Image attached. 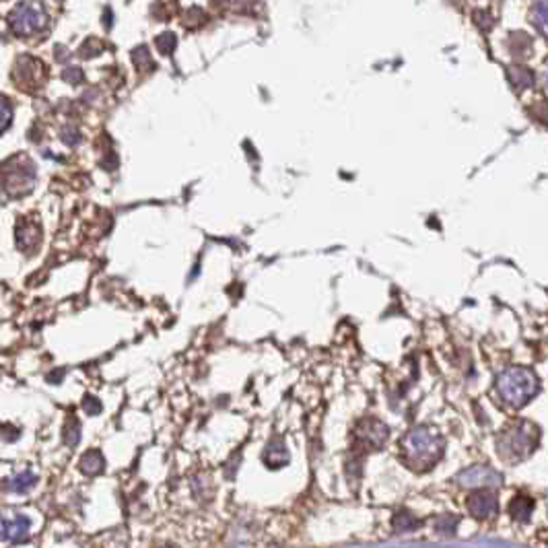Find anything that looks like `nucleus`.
I'll return each instance as SVG.
<instances>
[{
    "mask_svg": "<svg viewBox=\"0 0 548 548\" xmlns=\"http://www.w3.org/2000/svg\"><path fill=\"white\" fill-rule=\"evenodd\" d=\"M509 79H511V85L516 91H523V89L532 87V83H534V74L521 64H514V68H509Z\"/></svg>",
    "mask_w": 548,
    "mask_h": 548,
    "instance_id": "15",
    "label": "nucleus"
},
{
    "mask_svg": "<svg viewBox=\"0 0 548 548\" xmlns=\"http://www.w3.org/2000/svg\"><path fill=\"white\" fill-rule=\"evenodd\" d=\"M8 23L15 33L30 35L48 25V13L41 2H21L8 15Z\"/></svg>",
    "mask_w": 548,
    "mask_h": 548,
    "instance_id": "5",
    "label": "nucleus"
},
{
    "mask_svg": "<svg viewBox=\"0 0 548 548\" xmlns=\"http://www.w3.org/2000/svg\"><path fill=\"white\" fill-rule=\"evenodd\" d=\"M79 468H81V472L87 474V476H95V474L103 472V468H105L103 454L97 452V450H89V452H85L83 457H81V462H79Z\"/></svg>",
    "mask_w": 548,
    "mask_h": 548,
    "instance_id": "12",
    "label": "nucleus"
},
{
    "mask_svg": "<svg viewBox=\"0 0 548 548\" xmlns=\"http://www.w3.org/2000/svg\"><path fill=\"white\" fill-rule=\"evenodd\" d=\"M132 60H134V64H136L138 68H152L151 54H149V50H147L145 46H138V48L132 52Z\"/></svg>",
    "mask_w": 548,
    "mask_h": 548,
    "instance_id": "21",
    "label": "nucleus"
},
{
    "mask_svg": "<svg viewBox=\"0 0 548 548\" xmlns=\"http://www.w3.org/2000/svg\"><path fill=\"white\" fill-rule=\"evenodd\" d=\"M538 441H540V429L526 419H518L499 433L497 454L509 464H518L532 456Z\"/></svg>",
    "mask_w": 548,
    "mask_h": 548,
    "instance_id": "3",
    "label": "nucleus"
},
{
    "mask_svg": "<svg viewBox=\"0 0 548 548\" xmlns=\"http://www.w3.org/2000/svg\"><path fill=\"white\" fill-rule=\"evenodd\" d=\"M15 240H17V245L19 249L23 252H33L39 240H41V231L37 229V225H31V221H19L17 229H15Z\"/></svg>",
    "mask_w": 548,
    "mask_h": 548,
    "instance_id": "10",
    "label": "nucleus"
},
{
    "mask_svg": "<svg viewBox=\"0 0 548 548\" xmlns=\"http://www.w3.org/2000/svg\"><path fill=\"white\" fill-rule=\"evenodd\" d=\"M538 377L528 367H509L495 381V394L503 406L518 410L538 394Z\"/></svg>",
    "mask_w": 548,
    "mask_h": 548,
    "instance_id": "2",
    "label": "nucleus"
},
{
    "mask_svg": "<svg viewBox=\"0 0 548 548\" xmlns=\"http://www.w3.org/2000/svg\"><path fill=\"white\" fill-rule=\"evenodd\" d=\"M4 190L13 196H23L33 188L35 180V165L27 157H17V159H8L4 163Z\"/></svg>",
    "mask_w": 548,
    "mask_h": 548,
    "instance_id": "4",
    "label": "nucleus"
},
{
    "mask_svg": "<svg viewBox=\"0 0 548 548\" xmlns=\"http://www.w3.org/2000/svg\"><path fill=\"white\" fill-rule=\"evenodd\" d=\"M35 485V474H31V472H21L19 476H15L13 481H11V490H15V492H27L31 487Z\"/></svg>",
    "mask_w": 548,
    "mask_h": 548,
    "instance_id": "19",
    "label": "nucleus"
},
{
    "mask_svg": "<svg viewBox=\"0 0 548 548\" xmlns=\"http://www.w3.org/2000/svg\"><path fill=\"white\" fill-rule=\"evenodd\" d=\"M8 122H11V101L8 97H2V130L8 128Z\"/></svg>",
    "mask_w": 548,
    "mask_h": 548,
    "instance_id": "25",
    "label": "nucleus"
},
{
    "mask_svg": "<svg viewBox=\"0 0 548 548\" xmlns=\"http://www.w3.org/2000/svg\"><path fill=\"white\" fill-rule=\"evenodd\" d=\"M31 521L25 516H15L13 519H2V538L8 542H23L30 536Z\"/></svg>",
    "mask_w": 548,
    "mask_h": 548,
    "instance_id": "9",
    "label": "nucleus"
},
{
    "mask_svg": "<svg viewBox=\"0 0 548 548\" xmlns=\"http://www.w3.org/2000/svg\"><path fill=\"white\" fill-rule=\"evenodd\" d=\"M457 483H459L462 487H474L478 490V488L499 485V483H501V474H499L497 470H492L490 466L476 464V466H470V468H466L464 472H459V474H457Z\"/></svg>",
    "mask_w": 548,
    "mask_h": 548,
    "instance_id": "6",
    "label": "nucleus"
},
{
    "mask_svg": "<svg viewBox=\"0 0 548 548\" xmlns=\"http://www.w3.org/2000/svg\"><path fill=\"white\" fill-rule=\"evenodd\" d=\"M457 521H459V519H457L456 516H452V514H443L441 518H437L435 528H437L441 534H454V530L457 528Z\"/></svg>",
    "mask_w": 548,
    "mask_h": 548,
    "instance_id": "20",
    "label": "nucleus"
},
{
    "mask_svg": "<svg viewBox=\"0 0 548 548\" xmlns=\"http://www.w3.org/2000/svg\"><path fill=\"white\" fill-rule=\"evenodd\" d=\"M62 79L68 81V83H81V81H83V72H81V68L70 66V68H66V70L62 72Z\"/></svg>",
    "mask_w": 548,
    "mask_h": 548,
    "instance_id": "23",
    "label": "nucleus"
},
{
    "mask_svg": "<svg viewBox=\"0 0 548 548\" xmlns=\"http://www.w3.org/2000/svg\"><path fill=\"white\" fill-rule=\"evenodd\" d=\"M361 443L365 448H381L388 439V426L384 425L381 421L377 419H365L361 425H359V431H357Z\"/></svg>",
    "mask_w": 548,
    "mask_h": 548,
    "instance_id": "8",
    "label": "nucleus"
},
{
    "mask_svg": "<svg viewBox=\"0 0 548 548\" xmlns=\"http://www.w3.org/2000/svg\"><path fill=\"white\" fill-rule=\"evenodd\" d=\"M262 459H264V464H266L268 468L285 466V464L289 462V450L285 448L282 439H273V441L266 445Z\"/></svg>",
    "mask_w": 548,
    "mask_h": 548,
    "instance_id": "11",
    "label": "nucleus"
},
{
    "mask_svg": "<svg viewBox=\"0 0 548 548\" xmlns=\"http://www.w3.org/2000/svg\"><path fill=\"white\" fill-rule=\"evenodd\" d=\"M163 548H178V547H174V544H169V547H163Z\"/></svg>",
    "mask_w": 548,
    "mask_h": 548,
    "instance_id": "27",
    "label": "nucleus"
},
{
    "mask_svg": "<svg viewBox=\"0 0 548 548\" xmlns=\"http://www.w3.org/2000/svg\"><path fill=\"white\" fill-rule=\"evenodd\" d=\"M544 91H548V81H544Z\"/></svg>",
    "mask_w": 548,
    "mask_h": 548,
    "instance_id": "26",
    "label": "nucleus"
},
{
    "mask_svg": "<svg viewBox=\"0 0 548 548\" xmlns=\"http://www.w3.org/2000/svg\"><path fill=\"white\" fill-rule=\"evenodd\" d=\"M392 526H394L396 532H410V530H417L421 526V519L415 518L408 511H398L392 519Z\"/></svg>",
    "mask_w": 548,
    "mask_h": 548,
    "instance_id": "16",
    "label": "nucleus"
},
{
    "mask_svg": "<svg viewBox=\"0 0 548 548\" xmlns=\"http://www.w3.org/2000/svg\"><path fill=\"white\" fill-rule=\"evenodd\" d=\"M62 437H64V443L70 445V448H74L81 441V423L74 417H68V421L64 423Z\"/></svg>",
    "mask_w": 548,
    "mask_h": 548,
    "instance_id": "17",
    "label": "nucleus"
},
{
    "mask_svg": "<svg viewBox=\"0 0 548 548\" xmlns=\"http://www.w3.org/2000/svg\"><path fill=\"white\" fill-rule=\"evenodd\" d=\"M534 511V499L528 495H518L511 503H509V514L516 521H528Z\"/></svg>",
    "mask_w": 548,
    "mask_h": 548,
    "instance_id": "13",
    "label": "nucleus"
},
{
    "mask_svg": "<svg viewBox=\"0 0 548 548\" xmlns=\"http://www.w3.org/2000/svg\"><path fill=\"white\" fill-rule=\"evenodd\" d=\"M466 507L468 511L478 519H487L492 518L499 509V501H497V495L488 488H478L474 490L468 499H466Z\"/></svg>",
    "mask_w": 548,
    "mask_h": 548,
    "instance_id": "7",
    "label": "nucleus"
},
{
    "mask_svg": "<svg viewBox=\"0 0 548 548\" xmlns=\"http://www.w3.org/2000/svg\"><path fill=\"white\" fill-rule=\"evenodd\" d=\"M443 437L431 426H417L408 431L402 439L404 462L417 472L433 468L439 462V457L443 456Z\"/></svg>",
    "mask_w": 548,
    "mask_h": 548,
    "instance_id": "1",
    "label": "nucleus"
},
{
    "mask_svg": "<svg viewBox=\"0 0 548 548\" xmlns=\"http://www.w3.org/2000/svg\"><path fill=\"white\" fill-rule=\"evenodd\" d=\"M60 138L66 143V145H70V147H74V145H79V141H81V134L74 130V128H64L60 132Z\"/></svg>",
    "mask_w": 548,
    "mask_h": 548,
    "instance_id": "22",
    "label": "nucleus"
},
{
    "mask_svg": "<svg viewBox=\"0 0 548 548\" xmlns=\"http://www.w3.org/2000/svg\"><path fill=\"white\" fill-rule=\"evenodd\" d=\"M530 23L540 33L548 35V2H534L530 6Z\"/></svg>",
    "mask_w": 548,
    "mask_h": 548,
    "instance_id": "14",
    "label": "nucleus"
},
{
    "mask_svg": "<svg viewBox=\"0 0 548 548\" xmlns=\"http://www.w3.org/2000/svg\"><path fill=\"white\" fill-rule=\"evenodd\" d=\"M155 41H157L159 52L165 54V56H169V54H174V50H176V46H178V35H176L174 31H163Z\"/></svg>",
    "mask_w": 548,
    "mask_h": 548,
    "instance_id": "18",
    "label": "nucleus"
},
{
    "mask_svg": "<svg viewBox=\"0 0 548 548\" xmlns=\"http://www.w3.org/2000/svg\"><path fill=\"white\" fill-rule=\"evenodd\" d=\"M83 410H87V415H97V412H101V402H99L97 398L85 396V400H83Z\"/></svg>",
    "mask_w": 548,
    "mask_h": 548,
    "instance_id": "24",
    "label": "nucleus"
}]
</instances>
